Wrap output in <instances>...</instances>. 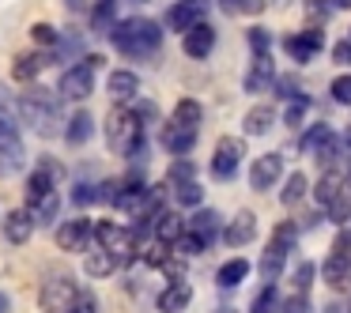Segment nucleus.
Here are the masks:
<instances>
[{
	"label": "nucleus",
	"instance_id": "1",
	"mask_svg": "<svg viewBox=\"0 0 351 313\" xmlns=\"http://www.w3.org/2000/svg\"><path fill=\"white\" fill-rule=\"evenodd\" d=\"M110 42L121 57H132V61H152L159 57L162 49V27L155 19H144V16H132V19H121V23L110 27Z\"/></svg>",
	"mask_w": 351,
	"mask_h": 313
},
{
	"label": "nucleus",
	"instance_id": "2",
	"mask_svg": "<svg viewBox=\"0 0 351 313\" xmlns=\"http://www.w3.org/2000/svg\"><path fill=\"white\" fill-rule=\"evenodd\" d=\"M61 95L49 91V87H27L23 95H19V121L27 125V129H34L38 136H53V132H61Z\"/></svg>",
	"mask_w": 351,
	"mask_h": 313
},
{
	"label": "nucleus",
	"instance_id": "3",
	"mask_svg": "<svg viewBox=\"0 0 351 313\" xmlns=\"http://www.w3.org/2000/svg\"><path fill=\"white\" fill-rule=\"evenodd\" d=\"M106 144L114 155H136L144 151V125H140L136 110L117 102L106 114Z\"/></svg>",
	"mask_w": 351,
	"mask_h": 313
},
{
	"label": "nucleus",
	"instance_id": "4",
	"mask_svg": "<svg viewBox=\"0 0 351 313\" xmlns=\"http://www.w3.org/2000/svg\"><path fill=\"white\" fill-rule=\"evenodd\" d=\"M102 68V53H87L80 64H69L61 76V84H57V95H61L64 102H84L91 99L95 91V72Z\"/></svg>",
	"mask_w": 351,
	"mask_h": 313
},
{
	"label": "nucleus",
	"instance_id": "5",
	"mask_svg": "<svg viewBox=\"0 0 351 313\" xmlns=\"http://www.w3.org/2000/svg\"><path fill=\"white\" fill-rule=\"evenodd\" d=\"M295 242H298V227L295 223H280L276 234H272V242L265 245V253H261V275H265V279H276V275L287 268Z\"/></svg>",
	"mask_w": 351,
	"mask_h": 313
},
{
	"label": "nucleus",
	"instance_id": "6",
	"mask_svg": "<svg viewBox=\"0 0 351 313\" xmlns=\"http://www.w3.org/2000/svg\"><path fill=\"white\" fill-rule=\"evenodd\" d=\"M95 242H99L102 249H110V257H114L117 264H129V260L136 257V234L117 227V223H110V219L95 223Z\"/></svg>",
	"mask_w": 351,
	"mask_h": 313
},
{
	"label": "nucleus",
	"instance_id": "7",
	"mask_svg": "<svg viewBox=\"0 0 351 313\" xmlns=\"http://www.w3.org/2000/svg\"><path fill=\"white\" fill-rule=\"evenodd\" d=\"M76 295H80L76 279H72L69 272H57V275H49V279L42 283L38 302H42V310H46V313H69L72 302H76Z\"/></svg>",
	"mask_w": 351,
	"mask_h": 313
},
{
	"label": "nucleus",
	"instance_id": "8",
	"mask_svg": "<svg viewBox=\"0 0 351 313\" xmlns=\"http://www.w3.org/2000/svg\"><path fill=\"white\" fill-rule=\"evenodd\" d=\"M283 49H287V57L295 64H310L313 57L325 49V27L310 23L302 34H287V38H283Z\"/></svg>",
	"mask_w": 351,
	"mask_h": 313
},
{
	"label": "nucleus",
	"instance_id": "9",
	"mask_svg": "<svg viewBox=\"0 0 351 313\" xmlns=\"http://www.w3.org/2000/svg\"><path fill=\"white\" fill-rule=\"evenodd\" d=\"M23 140L16 132V121H4L0 117V177H12L23 170Z\"/></svg>",
	"mask_w": 351,
	"mask_h": 313
},
{
	"label": "nucleus",
	"instance_id": "10",
	"mask_svg": "<svg viewBox=\"0 0 351 313\" xmlns=\"http://www.w3.org/2000/svg\"><path fill=\"white\" fill-rule=\"evenodd\" d=\"M242 155H245V140L223 136L219 144H215V151H212V174H215V181H234Z\"/></svg>",
	"mask_w": 351,
	"mask_h": 313
},
{
	"label": "nucleus",
	"instance_id": "11",
	"mask_svg": "<svg viewBox=\"0 0 351 313\" xmlns=\"http://www.w3.org/2000/svg\"><path fill=\"white\" fill-rule=\"evenodd\" d=\"M208 8H212V0H174L167 8V27L178 34H185L193 23H200V19L208 16Z\"/></svg>",
	"mask_w": 351,
	"mask_h": 313
},
{
	"label": "nucleus",
	"instance_id": "12",
	"mask_svg": "<svg viewBox=\"0 0 351 313\" xmlns=\"http://www.w3.org/2000/svg\"><path fill=\"white\" fill-rule=\"evenodd\" d=\"M280 174H283V155L280 151L261 155V159H253V166H250V189L253 192L272 189V185L280 181Z\"/></svg>",
	"mask_w": 351,
	"mask_h": 313
},
{
	"label": "nucleus",
	"instance_id": "13",
	"mask_svg": "<svg viewBox=\"0 0 351 313\" xmlns=\"http://www.w3.org/2000/svg\"><path fill=\"white\" fill-rule=\"evenodd\" d=\"M182 49H185V57H193V61H204V57H212V49H215V27L212 23H193L189 31L182 34Z\"/></svg>",
	"mask_w": 351,
	"mask_h": 313
},
{
	"label": "nucleus",
	"instance_id": "14",
	"mask_svg": "<svg viewBox=\"0 0 351 313\" xmlns=\"http://www.w3.org/2000/svg\"><path fill=\"white\" fill-rule=\"evenodd\" d=\"M219 238L230 245V249H242V245H250L253 238H257V215H253V212H238L234 219L223 227Z\"/></svg>",
	"mask_w": 351,
	"mask_h": 313
},
{
	"label": "nucleus",
	"instance_id": "15",
	"mask_svg": "<svg viewBox=\"0 0 351 313\" xmlns=\"http://www.w3.org/2000/svg\"><path fill=\"white\" fill-rule=\"evenodd\" d=\"M185 230H189L193 238H197L200 245H212L215 238H219V230H223V219H219V212H212V208H197V215H193L189 223H185Z\"/></svg>",
	"mask_w": 351,
	"mask_h": 313
},
{
	"label": "nucleus",
	"instance_id": "16",
	"mask_svg": "<svg viewBox=\"0 0 351 313\" xmlns=\"http://www.w3.org/2000/svg\"><path fill=\"white\" fill-rule=\"evenodd\" d=\"M57 245L61 249H87L91 245V238H95V223H87V219H69V223H61L57 227Z\"/></svg>",
	"mask_w": 351,
	"mask_h": 313
},
{
	"label": "nucleus",
	"instance_id": "17",
	"mask_svg": "<svg viewBox=\"0 0 351 313\" xmlns=\"http://www.w3.org/2000/svg\"><path fill=\"white\" fill-rule=\"evenodd\" d=\"M193 302V287L178 275V279H170L167 287L159 290V298H155V305H159V313H182L185 305Z\"/></svg>",
	"mask_w": 351,
	"mask_h": 313
},
{
	"label": "nucleus",
	"instance_id": "18",
	"mask_svg": "<svg viewBox=\"0 0 351 313\" xmlns=\"http://www.w3.org/2000/svg\"><path fill=\"white\" fill-rule=\"evenodd\" d=\"M31 234H34V215H31V208H16V212L4 215V238H8L12 245L31 242Z\"/></svg>",
	"mask_w": 351,
	"mask_h": 313
},
{
	"label": "nucleus",
	"instance_id": "19",
	"mask_svg": "<svg viewBox=\"0 0 351 313\" xmlns=\"http://www.w3.org/2000/svg\"><path fill=\"white\" fill-rule=\"evenodd\" d=\"M276 84V64H272V57L268 53H261V57H253V68L245 72V91L250 95H261V91H268V87Z\"/></svg>",
	"mask_w": 351,
	"mask_h": 313
},
{
	"label": "nucleus",
	"instance_id": "20",
	"mask_svg": "<svg viewBox=\"0 0 351 313\" xmlns=\"http://www.w3.org/2000/svg\"><path fill=\"white\" fill-rule=\"evenodd\" d=\"M321 279L328 283V290H348L351 287V260L328 253L325 264H321Z\"/></svg>",
	"mask_w": 351,
	"mask_h": 313
},
{
	"label": "nucleus",
	"instance_id": "21",
	"mask_svg": "<svg viewBox=\"0 0 351 313\" xmlns=\"http://www.w3.org/2000/svg\"><path fill=\"white\" fill-rule=\"evenodd\" d=\"M162 147H167L170 155H189L193 147H197V129H185V125L170 121L167 129H162Z\"/></svg>",
	"mask_w": 351,
	"mask_h": 313
},
{
	"label": "nucleus",
	"instance_id": "22",
	"mask_svg": "<svg viewBox=\"0 0 351 313\" xmlns=\"http://www.w3.org/2000/svg\"><path fill=\"white\" fill-rule=\"evenodd\" d=\"M110 99L114 102H129V99H136V91H140V79H136V72H129V68H117V72H110Z\"/></svg>",
	"mask_w": 351,
	"mask_h": 313
},
{
	"label": "nucleus",
	"instance_id": "23",
	"mask_svg": "<svg viewBox=\"0 0 351 313\" xmlns=\"http://www.w3.org/2000/svg\"><path fill=\"white\" fill-rule=\"evenodd\" d=\"M91 132H95V121H91L87 110H76V114L64 121V140H69L72 147H84L87 140H91Z\"/></svg>",
	"mask_w": 351,
	"mask_h": 313
},
{
	"label": "nucleus",
	"instance_id": "24",
	"mask_svg": "<svg viewBox=\"0 0 351 313\" xmlns=\"http://www.w3.org/2000/svg\"><path fill=\"white\" fill-rule=\"evenodd\" d=\"M46 64H49L46 53H23V57H16V64H12V79H19V84H34Z\"/></svg>",
	"mask_w": 351,
	"mask_h": 313
},
{
	"label": "nucleus",
	"instance_id": "25",
	"mask_svg": "<svg viewBox=\"0 0 351 313\" xmlns=\"http://www.w3.org/2000/svg\"><path fill=\"white\" fill-rule=\"evenodd\" d=\"M321 212H325V219H332L336 227H348V223H351V189H348V185H340V192H336Z\"/></svg>",
	"mask_w": 351,
	"mask_h": 313
},
{
	"label": "nucleus",
	"instance_id": "26",
	"mask_svg": "<svg viewBox=\"0 0 351 313\" xmlns=\"http://www.w3.org/2000/svg\"><path fill=\"white\" fill-rule=\"evenodd\" d=\"M84 268H87V275L91 279H106V275H114L117 272V260L110 257V249H87V260H84Z\"/></svg>",
	"mask_w": 351,
	"mask_h": 313
},
{
	"label": "nucleus",
	"instance_id": "27",
	"mask_svg": "<svg viewBox=\"0 0 351 313\" xmlns=\"http://www.w3.org/2000/svg\"><path fill=\"white\" fill-rule=\"evenodd\" d=\"M84 53V42H80V34L76 31H69V34H57V42H53V49H49V61L53 64H61V61H72V57H80Z\"/></svg>",
	"mask_w": 351,
	"mask_h": 313
},
{
	"label": "nucleus",
	"instance_id": "28",
	"mask_svg": "<svg viewBox=\"0 0 351 313\" xmlns=\"http://www.w3.org/2000/svg\"><path fill=\"white\" fill-rule=\"evenodd\" d=\"M272 125H276V110L272 106H253L250 114H245L242 129H245V136H265Z\"/></svg>",
	"mask_w": 351,
	"mask_h": 313
},
{
	"label": "nucleus",
	"instance_id": "29",
	"mask_svg": "<svg viewBox=\"0 0 351 313\" xmlns=\"http://www.w3.org/2000/svg\"><path fill=\"white\" fill-rule=\"evenodd\" d=\"M245 275H250V260H245V257H234V260H227V264L215 272V283H219L223 290H234L238 283L245 279Z\"/></svg>",
	"mask_w": 351,
	"mask_h": 313
},
{
	"label": "nucleus",
	"instance_id": "30",
	"mask_svg": "<svg viewBox=\"0 0 351 313\" xmlns=\"http://www.w3.org/2000/svg\"><path fill=\"white\" fill-rule=\"evenodd\" d=\"M57 208H61V197H57V189H49L46 197L31 200V215H34V227H46V223L57 219Z\"/></svg>",
	"mask_w": 351,
	"mask_h": 313
},
{
	"label": "nucleus",
	"instance_id": "31",
	"mask_svg": "<svg viewBox=\"0 0 351 313\" xmlns=\"http://www.w3.org/2000/svg\"><path fill=\"white\" fill-rule=\"evenodd\" d=\"M182 234H185V219L178 212H162L159 219H155V238H162V242L174 245Z\"/></svg>",
	"mask_w": 351,
	"mask_h": 313
},
{
	"label": "nucleus",
	"instance_id": "32",
	"mask_svg": "<svg viewBox=\"0 0 351 313\" xmlns=\"http://www.w3.org/2000/svg\"><path fill=\"white\" fill-rule=\"evenodd\" d=\"M170 121L185 125V129H200V121H204V110H200L197 99H182L174 106V114H170Z\"/></svg>",
	"mask_w": 351,
	"mask_h": 313
},
{
	"label": "nucleus",
	"instance_id": "33",
	"mask_svg": "<svg viewBox=\"0 0 351 313\" xmlns=\"http://www.w3.org/2000/svg\"><path fill=\"white\" fill-rule=\"evenodd\" d=\"M306 189H310V185H306V174H302V170H291V177L283 181L280 200L291 208V204H298V200H306Z\"/></svg>",
	"mask_w": 351,
	"mask_h": 313
},
{
	"label": "nucleus",
	"instance_id": "34",
	"mask_svg": "<svg viewBox=\"0 0 351 313\" xmlns=\"http://www.w3.org/2000/svg\"><path fill=\"white\" fill-rule=\"evenodd\" d=\"M306 110H310V99H306V95L287 99V106H283V125H287V129H298V125L306 121Z\"/></svg>",
	"mask_w": 351,
	"mask_h": 313
},
{
	"label": "nucleus",
	"instance_id": "35",
	"mask_svg": "<svg viewBox=\"0 0 351 313\" xmlns=\"http://www.w3.org/2000/svg\"><path fill=\"white\" fill-rule=\"evenodd\" d=\"M170 249H174L170 242H162V238H155L152 245H144V249H140V257H144V264H147V268H162V264L170 260Z\"/></svg>",
	"mask_w": 351,
	"mask_h": 313
},
{
	"label": "nucleus",
	"instance_id": "36",
	"mask_svg": "<svg viewBox=\"0 0 351 313\" xmlns=\"http://www.w3.org/2000/svg\"><path fill=\"white\" fill-rule=\"evenodd\" d=\"M313 279H317V264L313 260H302V264L291 272V290H298V295H306V290L313 287Z\"/></svg>",
	"mask_w": 351,
	"mask_h": 313
},
{
	"label": "nucleus",
	"instance_id": "37",
	"mask_svg": "<svg viewBox=\"0 0 351 313\" xmlns=\"http://www.w3.org/2000/svg\"><path fill=\"white\" fill-rule=\"evenodd\" d=\"M174 197H178V204H182V208H200V200H204V189H200V181L193 177V181L174 185Z\"/></svg>",
	"mask_w": 351,
	"mask_h": 313
},
{
	"label": "nucleus",
	"instance_id": "38",
	"mask_svg": "<svg viewBox=\"0 0 351 313\" xmlns=\"http://www.w3.org/2000/svg\"><path fill=\"white\" fill-rule=\"evenodd\" d=\"M276 310H280V295H276L272 283H265V287H261V295L253 298L250 313H276Z\"/></svg>",
	"mask_w": 351,
	"mask_h": 313
},
{
	"label": "nucleus",
	"instance_id": "39",
	"mask_svg": "<svg viewBox=\"0 0 351 313\" xmlns=\"http://www.w3.org/2000/svg\"><path fill=\"white\" fill-rule=\"evenodd\" d=\"M302 8H306V19H310V23L325 27V19L336 12V4H332V0H302Z\"/></svg>",
	"mask_w": 351,
	"mask_h": 313
},
{
	"label": "nucleus",
	"instance_id": "40",
	"mask_svg": "<svg viewBox=\"0 0 351 313\" xmlns=\"http://www.w3.org/2000/svg\"><path fill=\"white\" fill-rule=\"evenodd\" d=\"M114 8H117V0H95L91 19H95V27H99V31H110V23H114Z\"/></svg>",
	"mask_w": 351,
	"mask_h": 313
},
{
	"label": "nucleus",
	"instance_id": "41",
	"mask_svg": "<svg viewBox=\"0 0 351 313\" xmlns=\"http://www.w3.org/2000/svg\"><path fill=\"white\" fill-rule=\"evenodd\" d=\"M193 177H197V166H193L189 159H182V155H178V162L170 166L167 181H170V185H182V181H193Z\"/></svg>",
	"mask_w": 351,
	"mask_h": 313
},
{
	"label": "nucleus",
	"instance_id": "42",
	"mask_svg": "<svg viewBox=\"0 0 351 313\" xmlns=\"http://www.w3.org/2000/svg\"><path fill=\"white\" fill-rule=\"evenodd\" d=\"M0 117L4 121H19V99L4 84H0Z\"/></svg>",
	"mask_w": 351,
	"mask_h": 313
},
{
	"label": "nucleus",
	"instance_id": "43",
	"mask_svg": "<svg viewBox=\"0 0 351 313\" xmlns=\"http://www.w3.org/2000/svg\"><path fill=\"white\" fill-rule=\"evenodd\" d=\"M245 38H250V46H253V57H261V53H268V49H272V34H268L265 27H250V34H245Z\"/></svg>",
	"mask_w": 351,
	"mask_h": 313
},
{
	"label": "nucleus",
	"instance_id": "44",
	"mask_svg": "<svg viewBox=\"0 0 351 313\" xmlns=\"http://www.w3.org/2000/svg\"><path fill=\"white\" fill-rule=\"evenodd\" d=\"M280 313H313V305H310V298H306V295H298V290H295L291 298H283V302H280Z\"/></svg>",
	"mask_w": 351,
	"mask_h": 313
},
{
	"label": "nucleus",
	"instance_id": "45",
	"mask_svg": "<svg viewBox=\"0 0 351 313\" xmlns=\"http://www.w3.org/2000/svg\"><path fill=\"white\" fill-rule=\"evenodd\" d=\"M72 204H99V185H91V181H84V185H76V192H72Z\"/></svg>",
	"mask_w": 351,
	"mask_h": 313
},
{
	"label": "nucleus",
	"instance_id": "46",
	"mask_svg": "<svg viewBox=\"0 0 351 313\" xmlns=\"http://www.w3.org/2000/svg\"><path fill=\"white\" fill-rule=\"evenodd\" d=\"M332 99L340 106H351V76H336L332 79Z\"/></svg>",
	"mask_w": 351,
	"mask_h": 313
},
{
	"label": "nucleus",
	"instance_id": "47",
	"mask_svg": "<svg viewBox=\"0 0 351 313\" xmlns=\"http://www.w3.org/2000/svg\"><path fill=\"white\" fill-rule=\"evenodd\" d=\"M31 38L38 42L42 49H53V42H57V31H53V27H46V23H38V27H31Z\"/></svg>",
	"mask_w": 351,
	"mask_h": 313
},
{
	"label": "nucleus",
	"instance_id": "48",
	"mask_svg": "<svg viewBox=\"0 0 351 313\" xmlns=\"http://www.w3.org/2000/svg\"><path fill=\"white\" fill-rule=\"evenodd\" d=\"M272 87L283 95V99H295V95H302V91H298V79H295V76H276Z\"/></svg>",
	"mask_w": 351,
	"mask_h": 313
},
{
	"label": "nucleus",
	"instance_id": "49",
	"mask_svg": "<svg viewBox=\"0 0 351 313\" xmlns=\"http://www.w3.org/2000/svg\"><path fill=\"white\" fill-rule=\"evenodd\" d=\"M332 61H336V64H343V68L351 64V34H348V38H340V42L332 46Z\"/></svg>",
	"mask_w": 351,
	"mask_h": 313
},
{
	"label": "nucleus",
	"instance_id": "50",
	"mask_svg": "<svg viewBox=\"0 0 351 313\" xmlns=\"http://www.w3.org/2000/svg\"><path fill=\"white\" fill-rule=\"evenodd\" d=\"M72 313H99V305H95L91 290H80L76 302H72Z\"/></svg>",
	"mask_w": 351,
	"mask_h": 313
},
{
	"label": "nucleus",
	"instance_id": "51",
	"mask_svg": "<svg viewBox=\"0 0 351 313\" xmlns=\"http://www.w3.org/2000/svg\"><path fill=\"white\" fill-rule=\"evenodd\" d=\"M132 110H136L140 125H152V121H159V106H155V102H140V106H132Z\"/></svg>",
	"mask_w": 351,
	"mask_h": 313
},
{
	"label": "nucleus",
	"instance_id": "52",
	"mask_svg": "<svg viewBox=\"0 0 351 313\" xmlns=\"http://www.w3.org/2000/svg\"><path fill=\"white\" fill-rule=\"evenodd\" d=\"M117 189H121V181H102V185H99V204H114V200H117Z\"/></svg>",
	"mask_w": 351,
	"mask_h": 313
},
{
	"label": "nucleus",
	"instance_id": "53",
	"mask_svg": "<svg viewBox=\"0 0 351 313\" xmlns=\"http://www.w3.org/2000/svg\"><path fill=\"white\" fill-rule=\"evenodd\" d=\"M265 4H268V0H238V12H245V16H261Z\"/></svg>",
	"mask_w": 351,
	"mask_h": 313
},
{
	"label": "nucleus",
	"instance_id": "54",
	"mask_svg": "<svg viewBox=\"0 0 351 313\" xmlns=\"http://www.w3.org/2000/svg\"><path fill=\"white\" fill-rule=\"evenodd\" d=\"M64 4H69L72 12H87V0H64Z\"/></svg>",
	"mask_w": 351,
	"mask_h": 313
},
{
	"label": "nucleus",
	"instance_id": "55",
	"mask_svg": "<svg viewBox=\"0 0 351 313\" xmlns=\"http://www.w3.org/2000/svg\"><path fill=\"white\" fill-rule=\"evenodd\" d=\"M219 8L223 12H238V0H219Z\"/></svg>",
	"mask_w": 351,
	"mask_h": 313
},
{
	"label": "nucleus",
	"instance_id": "56",
	"mask_svg": "<svg viewBox=\"0 0 351 313\" xmlns=\"http://www.w3.org/2000/svg\"><path fill=\"white\" fill-rule=\"evenodd\" d=\"M332 4H336V12H348L351 8V0H332Z\"/></svg>",
	"mask_w": 351,
	"mask_h": 313
},
{
	"label": "nucleus",
	"instance_id": "57",
	"mask_svg": "<svg viewBox=\"0 0 351 313\" xmlns=\"http://www.w3.org/2000/svg\"><path fill=\"white\" fill-rule=\"evenodd\" d=\"M0 313H8V295H0Z\"/></svg>",
	"mask_w": 351,
	"mask_h": 313
},
{
	"label": "nucleus",
	"instance_id": "58",
	"mask_svg": "<svg viewBox=\"0 0 351 313\" xmlns=\"http://www.w3.org/2000/svg\"><path fill=\"white\" fill-rule=\"evenodd\" d=\"M268 4H276V8H287L291 0H268Z\"/></svg>",
	"mask_w": 351,
	"mask_h": 313
},
{
	"label": "nucleus",
	"instance_id": "59",
	"mask_svg": "<svg viewBox=\"0 0 351 313\" xmlns=\"http://www.w3.org/2000/svg\"><path fill=\"white\" fill-rule=\"evenodd\" d=\"M136 4H144V0H136Z\"/></svg>",
	"mask_w": 351,
	"mask_h": 313
},
{
	"label": "nucleus",
	"instance_id": "60",
	"mask_svg": "<svg viewBox=\"0 0 351 313\" xmlns=\"http://www.w3.org/2000/svg\"><path fill=\"white\" fill-rule=\"evenodd\" d=\"M348 313H351V310H348Z\"/></svg>",
	"mask_w": 351,
	"mask_h": 313
}]
</instances>
